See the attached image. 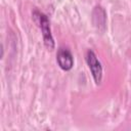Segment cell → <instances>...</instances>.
Masks as SVG:
<instances>
[{
    "instance_id": "1",
    "label": "cell",
    "mask_w": 131,
    "mask_h": 131,
    "mask_svg": "<svg viewBox=\"0 0 131 131\" xmlns=\"http://www.w3.org/2000/svg\"><path fill=\"white\" fill-rule=\"evenodd\" d=\"M37 15H38V19H39V26L40 29L42 31V35H43V41L45 46L49 49L52 50L54 48V40L53 37L51 35V30H50V24L49 20L47 18V16L43 13H40L38 11H36Z\"/></svg>"
},
{
    "instance_id": "2",
    "label": "cell",
    "mask_w": 131,
    "mask_h": 131,
    "mask_svg": "<svg viewBox=\"0 0 131 131\" xmlns=\"http://www.w3.org/2000/svg\"><path fill=\"white\" fill-rule=\"evenodd\" d=\"M86 62L89 67V70L93 76V79L96 84H100L102 79V68L97 59V56L92 50H88L86 53Z\"/></svg>"
},
{
    "instance_id": "3",
    "label": "cell",
    "mask_w": 131,
    "mask_h": 131,
    "mask_svg": "<svg viewBox=\"0 0 131 131\" xmlns=\"http://www.w3.org/2000/svg\"><path fill=\"white\" fill-rule=\"evenodd\" d=\"M58 66L63 71H70L74 66V58L72 53L67 48H60L56 55Z\"/></svg>"
}]
</instances>
